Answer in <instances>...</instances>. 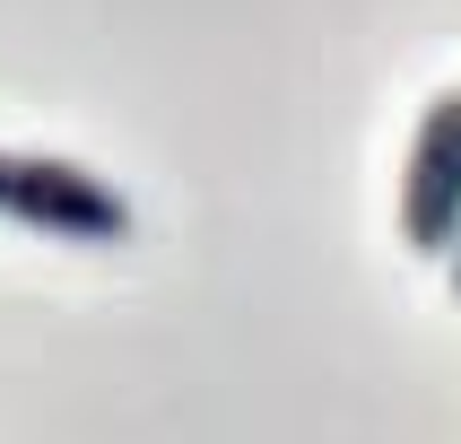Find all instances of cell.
I'll use <instances>...</instances> for the list:
<instances>
[{"instance_id":"1","label":"cell","mask_w":461,"mask_h":444,"mask_svg":"<svg viewBox=\"0 0 461 444\" xmlns=\"http://www.w3.org/2000/svg\"><path fill=\"white\" fill-rule=\"evenodd\" d=\"M9 218L35 227V235H61V244H122L131 235V201L96 175V166H78V157H35V149H18Z\"/></svg>"},{"instance_id":"2","label":"cell","mask_w":461,"mask_h":444,"mask_svg":"<svg viewBox=\"0 0 461 444\" xmlns=\"http://www.w3.org/2000/svg\"><path fill=\"white\" fill-rule=\"evenodd\" d=\"M401 235L418 253H453L461 235V87H444L418 113L410 166H401Z\"/></svg>"},{"instance_id":"3","label":"cell","mask_w":461,"mask_h":444,"mask_svg":"<svg viewBox=\"0 0 461 444\" xmlns=\"http://www.w3.org/2000/svg\"><path fill=\"white\" fill-rule=\"evenodd\" d=\"M9 183H18V149H0V218H9Z\"/></svg>"},{"instance_id":"4","label":"cell","mask_w":461,"mask_h":444,"mask_svg":"<svg viewBox=\"0 0 461 444\" xmlns=\"http://www.w3.org/2000/svg\"><path fill=\"white\" fill-rule=\"evenodd\" d=\"M444 270H453V296H461V235H453V253H444Z\"/></svg>"}]
</instances>
